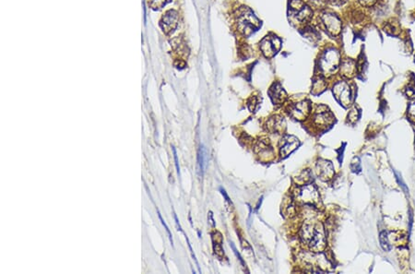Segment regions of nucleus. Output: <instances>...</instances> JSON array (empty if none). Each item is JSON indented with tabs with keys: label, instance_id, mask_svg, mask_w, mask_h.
I'll list each match as a JSON object with an SVG mask.
<instances>
[{
	"label": "nucleus",
	"instance_id": "18",
	"mask_svg": "<svg viewBox=\"0 0 415 274\" xmlns=\"http://www.w3.org/2000/svg\"><path fill=\"white\" fill-rule=\"evenodd\" d=\"M257 152L260 154V156L261 157H264V156H268V158H269V156H270V158L273 156V151H272V149H271V147L268 145V143H266L265 141H260L258 145H257Z\"/></svg>",
	"mask_w": 415,
	"mask_h": 274
},
{
	"label": "nucleus",
	"instance_id": "15",
	"mask_svg": "<svg viewBox=\"0 0 415 274\" xmlns=\"http://www.w3.org/2000/svg\"><path fill=\"white\" fill-rule=\"evenodd\" d=\"M285 121L283 118L276 115L273 116L267 122V128L270 132H281L285 129Z\"/></svg>",
	"mask_w": 415,
	"mask_h": 274
},
{
	"label": "nucleus",
	"instance_id": "14",
	"mask_svg": "<svg viewBox=\"0 0 415 274\" xmlns=\"http://www.w3.org/2000/svg\"><path fill=\"white\" fill-rule=\"evenodd\" d=\"M270 98L274 104H281L287 99V93L280 83H274L270 90Z\"/></svg>",
	"mask_w": 415,
	"mask_h": 274
},
{
	"label": "nucleus",
	"instance_id": "20",
	"mask_svg": "<svg viewBox=\"0 0 415 274\" xmlns=\"http://www.w3.org/2000/svg\"><path fill=\"white\" fill-rule=\"evenodd\" d=\"M379 240H380V244L381 247L384 249L385 251H389L391 249V245L389 243V238H388V233L387 232H382L379 236Z\"/></svg>",
	"mask_w": 415,
	"mask_h": 274
},
{
	"label": "nucleus",
	"instance_id": "10",
	"mask_svg": "<svg viewBox=\"0 0 415 274\" xmlns=\"http://www.w3.org/2000/svg\"><path fill=\"white\" fill-rule=\"evenodd\" d=\"M299 146H300V141L296 137L286 135L280 140V154L283 157H286L290 154L293 151H295Z\"/></svg>",
	"mask_w": 415,
	"mask_h": 274
},
{
	"label": "nucleus",
	"instance_id": "21",
	"mask_svg": "<svg viewBox=\"0 0 415 274\" xmlns=\"http://www.w3.org/2000/svg\"><path fill=\"white\" fill-rule=\"evenodd\" d=\"M170 0H151L150 5L153 10H160L169 2Z\"/></svg>",
	"mask_w": 415,
	"mask_h": 274
},
{
	"label": "nucleus",
	"instance_id": "24",
	"mask_svg": "<svg viewBox=\"0 0 415 274\" xmlns=\"http://www.w3.org/2000/svg\"><path fill=\"white\" fill-rule=\"evenodd\" d=\"M221 192H222V194H223V197H224V199H225L224 201H225V205H226V208L228 209L229 211H232V209L234 207V205H233V203L231 202V200L229 199L228 195L226 194V192H225V190L223 189V188L221 189Z\"/></svg>",
	"mask_w": 415,
	"mask_h": 274
},
{
	"label": "nucleus",
	"instance_id": "6",
	"mask_svg": "<svg viewBox=\"0 0 415 274\" xmlns=\"http://www.w3.org/2000/svg\"><path fill=\"white\" fill-rule=\"evenodd\" d=\"M281 40L279 37L270 33L265 36L260 43V49L266 58H272L280 51Z\"/></svg>",
	"mask_w": 415,
	"mask_h": 274
},
{
	"label": "nucleus",
	"instance_id": "9",
	"mask_svg": "<svg viewBox=\"0 0 415 274\" xmlns=\"http://www.w3.org/2000/svg\"><path fill=\"white\" fill-rule=\"evenodd\" d=\"M333 93H334V96L340 102V104H343V106L346 107L351 104L352 92L347 83L345 82L338 83L333 87Z\"/></svg>",
	"mask_w": 415,
	"mask_h": 274
},
{
	"label": "nucleus",
	"instance_id": "16",
	"mask_svg": "<svg viewBox=\"0 0 415 274\" xmlns=\"http://www.w3.org/2000/svg\"><path fill=\"white\" fill-rule=\"evenodd\" d=\"M355 70H356V67L353 60L348 59L341 64V72L344 77H347V78L353 77Z\"/></svg>",
	"mask_w": 415,
	"mask_h": 274
},
{
	"label": "nucleus",
	"instance_id": "2",
	"mask_svg": "<svg viewBox=\"0 0 415 274\" xmlns=\"http://www.w3.org/2000/svg\"><path fill=\"white\" fill-rule=\"evenodd\" d=\"M235 23L239 33L244 37L252 35L261 26V22L258 17L247 7L239 9L235 15Z\"/></svg>",
	"mask_w": 415,
	"mask_h": 274
},
{
	"label": "nucleus",
	"instance_id": "1",
	"mask_svg": "<svg viewBox=\"0 0 415 274\" xmlns=\"http://www.w3.org/2000/svg\"><path fill=\"white\" fill-rule=\"evenodd\" d=\"M301 238L314 252H321L326 248V233L320 222L305 223L301 229Z\"/></svg>",
	"mask_w": 415,
	"mask_h": 274
},
{
	"label": "nucleus",
	"instance_id": "11",
	"mask_svg": "<svg viewBox=\"0 0 415 274\" xmlns=\"http://www.w3.org/2000/svg\"><path fill=\"white\" fill-rule=\"evenodd\" d=\"M290 115L296 120H304L310 113V103L308 101H302L290 105L289 108Z\"/></svg>",
	"mask_w": 415,
	"mask_h": 274
},
{
	"label": "nucleus",
	"instance_id": "3",
	"mask_svg": "<svg viewBox=\"0 0 415 274\" xmlns=\"http://www.w3.org/2000/svg\"><path fill=\"white\" fill-rule=\"evenodd\" d=\"M290 22L296 24H307L313 18V10L303 0H290L288 8Z\"/></svg>",
	"mask_w": 415,
	"mask_h": 274
},
{
	"label": "nucleus",
	"instance_id": "30",
	"mask_svg": "<svg viewBox=\"0 0 415 274\" xmlns=\"http://www.w3.org/2000/svg\"><path fill=\"white\" fill-rule=\"evenodd\" d=\"M208 219H209V222L211 223V225H212L213 227H214V226H215V222H214V220H213V212H209V215H208Z\"/></svg>",
	"mask_w": 415,
	"mask_h": 274
},
{
	"label": "nucleus",
	"instance_id": "22",
	"mask_svg": "<svg viewBox=\"0 0 415 274\" xmlns=\"http://www.w3.org/2000/svg\"><path fill=\"white\" fill-rule=\"evenodd\" d=\"M351 168H352V170H353V172H354V173L361 172V163H360L358 157H354V158H353V160L352 161V164H351Z\"/></svg>",
	"mask_w": 415,
	"mask_h": 274
},
{
	"label": "nucleus",
	"instance_id": "32",
	"mask_svg": "<svg viewBox=\"0 0 415 274\" xmlns=\"http://www.w3.org/2000/svg\"><path fill=\"white\" fill-rule=\"evenodd\" d=\"M414 62H415V57H414Z\"/></svg>",
	"mask_w": 415,
	"mask_h": 274
},
{
	"label": "nucleus",
	"instance_id": "8",
	"mask_svg": "<svg viewBox=\"0 0 415 274\" xmlns=\"http://www.w3.org/2000/svg\"><path fill=\"white\" fill-rule=\"evenodd\" d=\"M179 24V13L175 10L166 11L165 14L161 17L160 26L165 34H170L176 31Z\"/></svg>",
	"mask_w": 415,
	"mask_h": 274
},
{
	"label": "nucleus",
	"instance_id": "19",
	"mask_svg": "<svg viewBox=\"0 0 415 274\" xmlns=\"http://www.w3.org/2000/svg\"><path fill=\"white\" fill-rule=\"evenodd\" d=\"M206 164H207V150L203 146H201L199 149V153H198V166H199V170L202 173L205 171Z\"/></svg>",
	"mask_w": 415,
	"mask_h": 274
},
{
	"label": "nucleus",
	"instance_id": "4",
	"mask_svg": "<svg viewBox=\"0 0 415 274\" xmlns=\"http://www.w3.org/2000/svg\"><path fill=\"white\" fill-rule=\"evenodd\" d=\"M296 200L298 202L309 204L313 206H319L320 196L317 187L313 184H306L299 187L296 193Z\"/></svg>",
	"mask_w": 415,
	"mask_h": 274
},
{
	"label": "nucleus",
	"instance_id": "25",
	"mask_svg": "<svg viewBox=\"0 0 415 274\" xmlns=\"http://www.w3.org/2000/svg\"><path fill=\"white\" fill-rule=\"evenodd\" d=\"M258 98L256 97V96H253L252 98L250 99L248 101V106L249 109L251 110V112H253L256 110V106L258 105Z\"/></svg>",
	"mask_w": 415,
	"mask_h": 274
},
{
	"label": "nucleus",
	"instance_id": "28",
	"mask_svg": "<svg viewBox=\"0 0 415 274\" xmlns=\"http://www.w3.org/2000/svg\"><path fill=\"white\" fill-rule=\"evenodd\" d=\"M173 148V152H174V156H175V161H176V166H177V174L178 176H180V167H179V164H178V158H177V150L175 149V147Z\"/></svg>",
	"mask_w": 415,
	"mask_h": 274
},
{
	"label": "nucleus",
	"instance_id": "17",
	"mask_svg": "<svg viewBox=\"0 0 415 274\" xmlns=\"http://www.w3.org/2000/svg\"><path fill=\"white\" fill-rule=\"evenodd\" d=\"M213 249H214V253L216 256H218L219 258H222L224 255L223 252V238L222 234L220 233H213Z\"/></svg>",
	"mask_w": 415,
	"mask_h": 274
},
{
	"label": "nucleus",
	"instance_id": "13",
	"mask_svg": "<svg viewBox=\"0 0 415 274\" xmlns=\"http://www.w3.org/2000/svg\"><path fill=\"white\" fill-rule=\"evenodd\" d=\"M333 115L331 113L328 111V109L326 106L320 105L317 107V112L315 114V122L316 124L320 125V126H327L330 124L333 121Z\"/></svg>",
	"mask_w": 415,
	"mask_h": 274
},
{
	"label": "nucleus",
	"instance_id": "7",
	"mask_svg": "<svg viewBox=\"0 0 415 274\" xmlns=\"http://www.w3.org/2000/svg\"><path fill=\"white\" fill-rule=\"evenodd\" d=\"M320 21L322 26L330 36H338L341 33L343 29V23L336 14H333L330 12H324L320 16Z\"/></svg>",
	"mask_w": 415,
	"mask_h": 274
},
{
	"label": "nucleus",
	"instance_id": "31",
	"mask_svg": "<svg viewBox=\"0 0 415 274\" xmlns=\"http://www.w3.org/2000/svg\"><path fill=\"white\" fill-rule=\"evenodd\" d=\"M332 1H333L335 4H338V5H343L347 0H332Z\"/></svg>",
	"mask_w": 415,
	"mask_h": 274
},
{
	"label": "nucleus",
	"instance_id": "29",
	"mask_svg": "<svg viewBox=\"0 0 415 274\" xmlns=\"http://www.w3.org/2000/svg\"><path fill=\"white\" fill-rule=\"evenodd\" d=\"M358 1L361 5L364 6V7H370L376 2V0H358Z\"/></svg>",
	"mask_w": 415,
	"mask_h": 274
},
{
	"label": "nucleus",
	"instance_id": "26",
	"mask_svg": "<svg viewBox=\"0 0 415 274\" xmlns=\"http://www.w3.org/2000/svg\"><path fill=\"white\" fill-rule=\"evenodd\" d=\"M158 216H159V219H160V221H161V224H162V225L164 226V228H165L166 232H167V233H168V236H169V239H170V241H171L172 243V246H173V238H172L171 232H170V230H169V228H168V226H167V224H166L165 222L163 221V219H162V217H161V213H160V212H158Z\"/></svg>",
	"mask_w": 415,
	"mask_h": 274
},
{
	"label": "nucleus",
	"instance_id": "5",
	"mask_svg": "<svg viewBox=\"0 0 415 274\" xmlns=\"http://www.w3.org/2000/svg\"><path fill=\"white\" fill-rule=\"evenodd\" d=\"M341 63L340 54L334 48L327 49L322 55L319 60V67L325 75H331L335 72Z\"/></svg>",
	"mask_w": 415,
	"mask_h": 274
},
{
	"label": "nucleus",
	"instance_id": "23",
	"mask_svg": "<svg viewBox=\"0 0 415 274\" xmlns=\"http://www.w3.org/2000/svg\"><path fill=\"white\" fill-rule=\"evenodd\" d=\"M408 116L412 122H415V100L410 103L408 107Z\"/></svg>",
	"mask_w": 415,
	"mask_h": 274
},
{
	"label": "nucleus",
	"instance_id": "27",
	"mask_svg": "<svg viewBox=\"0 0 415 274\" xmlns=\"http://www.w3.org/2000/svg\"><path fill=\"white\" fill-rule=\"evenodd\" d=\"M231 247L233 248V250H234V253L236 255V257H237V259H239V261L241 262V264L243 265V267H245V264H244V260L242 259V257L240 256V254L238 253V251H237V249L235 248V246H234V243H231Z\"/></svg>",
	"mask_w": 415,
	"mask_h": 274
},
{
	"label": "nucleus",
	"instance_id": "12",
	"mask_svg": "<svg viewBox=\"0 0 415 274\" xmlns=\"http://www.w3.org/2000/svg\"><path fill=\"white\" fill-rule=\"evenodd\" d=\"M316 170L317 176H319V178L323 181H328L334 176V167L329 161L323 159L317 161Z\"/></svg>",
	"mask_w": 415,
	"mask_h": 274
}]
</instances>
